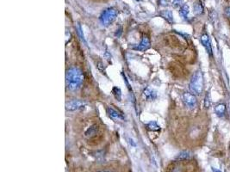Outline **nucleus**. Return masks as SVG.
Wrapping results in <instances>:
<instances>
[{"label": "nucleus", "instance_id": "obj_1", "mask_svg": "<svg viewBox=\"0 0 230 172\" xmlns=\"http://www.w3.org/2000/svg\"><path fill=\"white\" fill-rule=\"evenodd\" d=\"M84 74L75 67L70 68L66 72V84L70 91H76L83 84Z\"/></svg>", "mask_w": 230, "mask_h": 172}, {"label": "nucleus", "instance_id": "obj_2", "mask_svg": "<svg viewBox=\"0 0 230 172\" xmlns=\"http://www.w3.org/2000/svg\"><path fill=\"white\" fill-rule=\"evenodd\" d=\"M190 90L194 95H200L204 90V76L201 71H197L192 76L190 84Z\"/></svg>", "mask_w": 230, "mask_h": 172}, {"label": "nucleus", "instance_id": "obj_3", "mask_svg": "<svg viewBox=\"0 0 230 172\" xmlns=\"http://www.w3.org/2000/svg\"><path fill=\"white\" fill-rule=\"evenodd\" d=\"M116 16H117V11H115V9L107 8L103 11L99 16L100 23L104 27L110 26L115 21Z\"/></svg>", "mask_w": 230, "mask_h": 172}, {"label": "nucleus", "instance_id": "obj_4", "mask_svg": "<svg viewBox=\"0 0 230 172\" xmlns=\"http://www.w3.org/2000/svg\"><path fill=\"white\" fill-rule=\"evenodd\" d=\"M182 100H183L184 104L189 108H194L197 103L195 95L190 92L184 93L182 96Z\"/></svg>", "mask_w": 230, "mask_h": 172}, {"label": "nucleus", "instance_id": "obj_5", "mask_svg": "<svg viewBox=\"0 0 230 172\" xmlns=\"http://www.w3.org/2000/svg\"><path fill=\"white\" fill-rule=\"evenodd\" d=\"M85 106V103L79 100H73L66 103V109L67 111H75L83 108Z\"/></svg>", "mask_w": 230, "mask_h": 172}, {"label": "nucleus", "instance_id": "obj_6", "mask_svg": "<svg viewBox=\"0 0 230 172\" xmlns=\"http://www.w3.org/2000/svg\"><path fill=\"white\" fill-rule=\"evenodd\" d=\"M200 40H201L202 45L204 47V48L206 49L208 54L209 56H212V47H211V41L209 39V36L207 34H204V35H201Z\"/></svg>", "mask_w": 230, "mask_h": 172}, {"label": "nucleus", "instance_id": "obj_7", "mask_svg": "<svg viewBox=\"0 0 230 172\" xmlns=\"http://www.w3.org/2000/svg\"><path fill=\"white\" fill-rule=\"evenodd\" d=\"M149 47H150V40H149V39H148L147 36L145 35V36L142 37V39H141L140 44L137 45L136 47H135L134 49H135V50H138V51H141V52H143V51L147 50Z\"/></svg>", "mask_w": 230, "mask_h": 172}, {"label": "nucleus", "instance_id": "obj_8", "mask_svg": "<svg viewBox=\"0 0 230 172\" xmlns=\"http://www.w3.org/2000/svg\"><path fill=\"white\" fill-rule=\"evenodd\" d=\"M143 96L147 101H153L157 98V91L150 87H147L143 91Z\"/></svg>", "mask_w": 230, "mask_h": 172}, {"label": "nucleus", "instance_id": "obj_9", "mask_svg": "<svg viewBox=\"0 0 230 172\" xmlns=\"http://www.w3.org/2000/svg\"><path fill=\"white\" fill-rule=\"evenodd\" d=\"M194 13L196 15H202L204 12V6L201 0H197L193 4Z\"/></svg>", "mask_w": 230, "mask_h": 172}, {"label": "nucleus", "instance_id": "obj_10", "mask_svg": "<svg viewBox=\"0 0 230 172\" xmlns=\"http://www.w3.org/2000/svg\"><path fill=\"white\" fill-rule=\"evenodd\" d=\"M106 110H107V114H108V115H109L111 119L123 120L122 115L120 113H118L116 110H115L114 108H107Z\"/></svg>", "mask_w": 230, "mask_h": 172}, {"label": "nucleus", "instance_id": "obj_11", "mask_svg": "<svg viewBox=\"0 0 230 172\" xmlns=\"http://www.w3.org/2000/svg\"><path fill=\"white\" fill-rule=\"evenodd\" d=\"M226 111H227L226 105L223 104V103H219V104L216 105V107H215V113L219 117L224 116L225 114H226Z\"/></svg>", "mask_w": 230, "mask_h": 172}, {"label": "nucleus", "instance_id": "obj_12", "mask_svg": "<svg viewBox=\"0 0 230 172\" xmlns=\"http://www.w3.org/2000/svg\"><path fill=\"white\" fill-rule=\"evenodd\" d=\"M160 16L161 17H163L164 19H166L169 23H173V15H172V12L171 11H168V10L162 11L160 12Z\"/></svg>", "mask_w": 230, "mask_h": 172}, {"label": "nucleus", "instance_id": "obj_13", "mask_svg": "<svg viewBox=\"0 0 230 172\" xmlns=\"http://www.w3.org/2000/svg\"><path fill=\"white\" fill-rule=\"evenodd\" d=\"M190 13V7L188 4H183L179 10V15L184 18V19H187L188 16Z\"/></svg>", "mask_w": 230, "mask_h": 172}, {"label": "nucleus", "instance_id": "obj_14", "mask_svg": "<svg viewBox=\"0 0 230 172\" xmlns=\"http://www.w3.org/2000/svg\"><path fill=\"white\" fill-rule=\"evenodd\" d=\"M190 158H191V152L189 151H183L176 156L175 159L179 160V161H183V160L189 159Z\"/></svg>", "mask_w": 230, "mask_h": 172}, {"label": "nucleus", "instance_id": "obj_15", "mask_svg": "<svg viewBox=\"0 0 230 172\" xmlns=\"http://www.w3.org/2000/svg\"><path fill=\"white\" fill-rule=\"evenodd\" d=\"M97 132H98V126L93 125L87 129V131L85 132V136L86 137H91V136L95 135Z\"/></svg>", "mask_w": 230, "mask_h": 172}, {"label": "nucleus", "instance_id": "obj_16", "mask_svg": "<svg viewBox=\"0 0 230 172\" xmlns=\"http://www.w3.org/2000/svg\"><path fill=\"white\" fill-rule=\"evenodd\" d=\"M112 94L115 96V98L116 100H118L119 102L122 101V91L118 87H113L112 89Z\"/></svg>", "mask_w": 230, "mask_h": 172}, {"label": "nucleus", "instance_id": "obj_17", "mask_svg": "<svg viewBox=\"0 0 230 172\" xmlns=\"http://www.w3.org/2000/svg\"><path fill=\"white\" fill-rule=\"evenodd\" d=\"M147 129L150 130V131H159V130L160 129V126H159L155 121L149 122V123L147 125Z\"/></svg>", "mask_w": 230, "mask_h": 172}, {"label": "nucleus", "instance_id": "obj_18", "mask_svg": "<svg viewBox=\"0 0 230 172\" xmlns=\"http://www.w3.org/2000/svg\"><path fill=\"white\" fill-rule=\"evenodd\" d=\"M211 105V101H210V95L209 93L208 92L206 94V96H205V101H204V106L206 108H209Z\"/></svg>", "mask_w": 230, "mask_h": 172}, {"label": "nucleus", "instance_id": "obj_19", "mask_svg": "<svg viewBox=\"0 0 230 172\" xmlns=\"http://www.w3.org/2000/svg\"><path fill=\"white\" fill-rule=\"evenodd\" d=\"M171 1V4L174 6V7H179L182 4H183V2H184V0H170Z\"/></svg>", "mask_w": 230, "mask_h": 172}, {"label": "nucleus", "instance_id": "obj_20", "mask_svg": "<svg viewBox=\"0 0 230 172\" xmlns=\"http://www.w3.org/2000/svg\"><path fill=\"white\" fill-rule=\"evenodd\" d=\"M78 35H80L81 39H82V40L85 42V37H84V34H83V31H82V29H81V27H80V25H78Z\"/></svg>", "mask_w": 230, "mask_h": 172}, {"label": "nucleus", "instance_id": "obj_21", "mask_svg": "<svg viewBox=\"0 0 230 172\" xmlns=\"http://www.w3.org/2000/svg\"><path fill=\"white\" fill-rule=\"evenodd\" d=\"M158 4L160 6H167L168 5V0H158Z\"/></svg>", "mask_w": 230, "mask_h": 172}, {"label": "nucleus", "instance_id": "obj_22", "mask_svg": "<svg viewBox=\"0 0 230 172\" xmlns=\"http://www.w3.org/2000/svg\"><path fill=\"white\" fill-rule=\"evenodd\" d=\"M225 15H226L229 18H230V6L227 7V8L225 9Z\"/></svg>", "mask_w": 230, "mask_h": 172}, {"label": "nucleus", "instance_id": "obj_23", "mask_svg": "<svg viewBox=\"0 0 230 172\" xmlns=\"http://www.w3.org/2000/svg\"><path fill=\"white\" fill-rule=\"evenodd\" d=\"M211 170H212V171L213 172H221V171H219V170H217V169H216V168H211Z\"/></svg>", "mask_w": 230, "mask_h": 172}, {"label": "nucleus", "instance_id": "obj_24", "mask_svg": "<svg viewBox=\"0 0 230 172\" xmlns=\"http://www.w3.org/2000/svg\"><path fill=\"white\" fill-rule=\"evenodd\" d=\"M135 1H137V2H139V1H141V0H135Z\"/></svg>", "mask_w": 230, "mask_h": 172}, {"label": "nucleus", "instance_id": "obj_25", "mask_svg": "<svg viewBox=\"0 0 230 172\" xmlns=\"http://www.w3.org/2000/svg\"><path fill=\"white\" fill-rule=\"evenodd\" d=\"M101 172H109V171H101Z\"/></svg>", "mask_w": 230, "mask_h": 172}]
</instances>
